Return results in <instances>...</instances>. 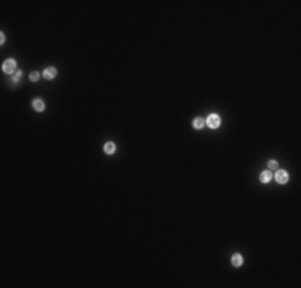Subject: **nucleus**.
Wrapping results in <instances>:
<instances>
[{
  "label": "nucleus",
  "mask_w": 301,
  "mask_h": 288,
  "mask_svg": "<svg viewBox=\"0 0 301 288\" xmlns=\"http://www.w3.org/2000/svg\"><path fill=\"white\" fill-rule=\"evenodd\" d=\"M3 72H7V74H15L16 72V61L15 59H7L5 62H3Z\"/></svg>",
  "instance_id": "1"
},
{
  "label": "nucleus",
  "mask_w": 301,
  "mask_h": 288,
  "mask_svg": "<svg viewBox=\"0 0 301 288\" xmlns=\"http://www.w3.org/2000/svg\"><path fill=\"white\" fill-rule=\"evenodd\" d=\"M220 115H216V114H212L208 118H207V125H208L210 128H218L220 127Z\"/></svg>",
  "instance_id": "2"
},
{
  "label": "nucleus",
  "mask_w": 301,
  "mask_h": 288,
  "mask_svg": "<svg viewBox=\"0 0 301 288\" xmlns=\"http://www.w3.org/2000/svg\"><path fill=\"white\" fill-rule=\"evenodd\" d=\"M276 179H277L279 184H285V183L288 181V173H287L285 170H277V173H276Z\"/></svg>",
  "instance_id": "3"
},
{
  "label": "nucleus",
  "mask_w": 301,
  "mask_h": 288,
  "mask_svg": "<svg viewBox=\"0 0 301 288\" xmlns=\"http://www.w3.org/2000/svg\"><path fill=\"white\" fill-rule=\"evenodd\" d=\"M43 77L45 79H55L56 77V69L55 67H46L43 71Z\"/></svg>",
  "instance_id": "4"
},
{
  "label": "nucleus",
  "mask_w": 301,
  "mask_h": 288,
  "mask_svg": "<svg viewBox=\"0 0 301 288\" xmlns=\"http://www.w3.org/2000/svg\"><path fill=\"white\" fill-rule=\"evenodd\" d=\"M32 107H34L35 110H39V112H42V110L45 109V104H43L42 99H34V101H32Z\"/></svg>",
  "instance_id": "5"
},
{
  "label": "nucleus",
  "mask_w": 301,
  "mask_h": 288,
  "mask_svg": "<svg viewBox=\"0 0 301 288\" xmlns=\"http://www.w3.org/2000/svg\"><path fill=\"white\" fill-rule=\"evenodd\" d=\"M260 179H261V183H269V181L272 179V173H271L269 170L263 171V173L260 174Z\"/></svg>",
  "instance_id": "6"
},
{
  "label": "nucleus",
  "mask_w": 301,
  "mask_h": 288,
  "mask_svg": "<svg viewBox=\"0 0 301 288\" xmlns=\"http://www.w3.org/2000/svg\"><path fill=\"white\" fill-rule=\"evenodd\" d=\"M104 152L106 154H114L116 152V144L114 143H106L104 144Z\"/></svg>",
  "instance_id": "7"
},
{
  "label": "nucleus",
  "mask_w": 301,
  "mask_h": 288,
  "mask_svg": "<svg viewBox=\"0 0 301 288\" xmlns=\"http://www.w3.org/2000/svg\"><path fill=\"white\" fill-rule=\"evenodd\" d=\"M243 263V258H242V255H239V253H236L232 256V264L234 266H240Z\"/></svg>",
  "instance_id": "8"
},
{
  "label": "nucleus",
  "mask_w": 301,
  "mask_h": 288,
  "mask_svg": "<svg viewBox=\"0 0 301 288\" xmlns=\"http://www.w3.org/2000/svg\"><path fill=\"white\" fill-rule=\"evenodd\" d=\"M192 127H194V128H197V130H202V128L205 127V122H203L202 118H194Z\"/></svg>",
  "instance_id": "9"
},
{
  "label": "nucleus",
  "mask_w": 301,
  "mask_h": 288,
  "mask_svg": "<svg viewBox=\"0 0 301 288\" xmlns=\"http://www.w3.org/2000/svg\"><path fill=\"white\" fill-rule=\"evenodd\" d=\"M21 79H23V72H21V71H16L15 75H13V80H15V82H20Z\"/></svg>",
  "instance_id": "10"
},
{
  "label": "nucleus",
  "mask_w": 301,
  "mask_h": 288,
  "mask_svg": "<svg viewBox=\"0 0 301 288\" xmlns=\"http://www.w3.org/2000/svg\"><path fill=\"white\" fill-rule=\"evenodd\" d=\"M268 166H269L271 170H277V166H279V165H277V162H276V160H271V162L268 163Z\"/></svg>",
  "instance_id": "11"
},
{
  "label": "nucleus",
  "mask_w": 301,
  "mask_h": 288,
  "mask_svg": "<svg viewBox=\"0 0 301 288\" xmlns=\"http://www.w3.org/2000/svg\"><path fill=\"white\" fill-rule=\"evenodd\" d=\"M39 77H40L39 72H32V74H31V80H32V82H37V80H39Z\"/></svg>",
  "instance_id": "12"
}]
</instances>
